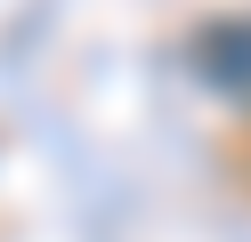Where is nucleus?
<instances>
[{
	"instance_id": "nucleus-1",
	"label": "nucleus",
	"mask_w": 251,
	"mask_h": 242,
	"mask_svg": "<svg viewBox=\"0 0 251 242\" xmlns=\"http://www.w3.org/2000/svg\"><path fill=\"white\" fill-rule=\"evenodd\" d=\"M186 57H195L202 89H219L227 105H251V16H219V24H202Z\"/></svg>"
}]
</instances>
